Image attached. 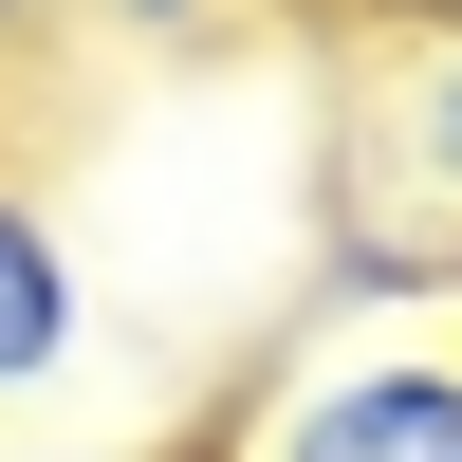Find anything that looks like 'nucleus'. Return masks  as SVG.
Instances as JSON below:
<instances>
[{
  "label": "nucleus",
  "mask_w": 462,
  "mask_h": 462,
  "mask_svg": "<svg viewBox=\"0 0 462 462\" xmlns=\"http://www.w3.org/2000/svg\"><path fill=\"white\" fill-rule=\"evenodd\" d=\"M37 462H222V444H37Z\"/></svg>",
  "instance_id": "0eeeda50"
},
{
  "label": "nucleus",
  "mask_w": 462,
  "mask_h": 462,
  "mask_svg": "<svg viewBox=\"0 0 462 462\" xmlns=\"http://www.w3.org/2000/svg\"><path fill=\"white\" fill-rule=\"evenodd\" d=\"M93 19H130V37H204V19H241V0H93Z\"/></svg>",
  "instance_id": "20e7f679"
},
{
  "label": "nucleus",
  "mask_w": 462,
  "mask_h": 462,
  "mask_svg": "<svg viewBox=\"0 0 462 462\" xmlns=\"http://www.w3.org/2000/svg\"><path fill=\"white\" fill-rule=\"evenodd\" d=\"M74 333H93L74 241L37 222V185H0V407H19V389H56V370H74Z\"/></svg>",
  "instance_id": "f03ea898"
},
{
  "label": "nucleus",
  "mask_w": 462,
  "mask_h": 462,
  "mask_svg": "<svg viewBox=\"0 0 462 462\" xmlns=\"http://www.w3.org/2000/svg\"><path fill=\"white\" fill-rule=\"evenodd\" d=\"M222 462H462V315H389L352 352H296L222 426Z\"/></svg>",
  "instance_id": "f257e3e1"
},
{
  "label": "nucleus",
  "mask_w": 462,
  "mask_h": 462,
  "mask_svg": "<svg viewBox=\"0 0 462 462\" xmlns=\"http://www.w3.org/2000/svg\"><path fill=\"white\" fill-rule=\"evenodd\" d=\"M426 185H462V37L426 56Z\"/></svg>",
  "instance_id": "7ed1b4c3"
},
{
  "label": "nucleus",
  "mask_w": 462,
  "mask_h": 462,
  "mask_svg": "<svg viewBox=\"0 0 462 462\" xmlns=\"http://www.w3.org/2000/svg\"><path fill=\"white\" fill-rule=\"evenodd\" d=\"M352 19H407V37L444 56V37H462V0H352Z\"/></svg>",
  "instance_id": "423d86ee"
},
{
  "label": "nucleus",
  "mask_w": 462,
  "mask_h": 462,
  "mask_svg": "<svg viewBox=\"0 0 462 462\" xmlns=\"http://www.w3.org/2000/svg\"><path fill=\"white\" fill-rule=\"evenodd\" d=\"M56 19H74V0H0V74H19L37 37H56Z\"/></svg>",
  "instance_id": "39448f33"
}]
</instances>
